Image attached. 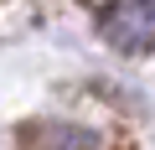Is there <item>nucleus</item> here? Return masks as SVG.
I'll return each instance as SVG.
<instances>
[{"instance_id":"nucleus-1","label":"nucleus","mask_w":155,"mask_h":150,"mask_svg":"<svg viewBox=\"0 0 155 150\" xmlns=\"http://www.w3.org/2000/svg\"><path fill=\"white\" fill-rule=\"evenodd\" d=\"M98 31L114 47H124V52L150 47V36H155V0H104Z\"/></svg>"}]
</instances>
